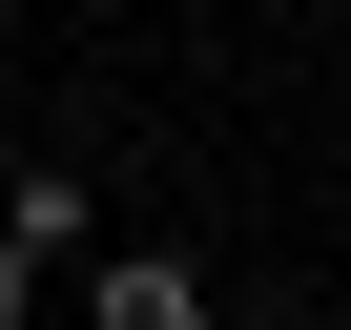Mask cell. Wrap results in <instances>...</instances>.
<instances>
[{"instance_id":"cell-3","label":"cell","mask_w":351,"mask_h":330,"mask_svg":"<svg viewBox=\"0 0 351 330\" xmlns=\"http://www.w3.org/2000/svg\"><path fill=\"white\" fill-rule=\"evenodd\" d=\"M21 309H42V268H21V248H0V330H21Z\"/></svg>"},{"instance_id":"cell-4","label":"cell","mask_w":351,"mask_h":330,"mask_svg":"<svg viewBox=\"0 0 351 330\" xmlns=\"http://www.w3.org/2000/svg\"><path fill=\"white\" fill-rule=\"evenodd\" d=\"M0 144H21V83H0Z\"/></svg>"},{"instance_id":"cell-1","label":"cell","mask_w":351,"mask_h":330,"mask_svg":"<svg viewBox=\"0 0 351 330\" xmlns=\"http://www.w3.org/2000/svg\"><path fill=\"white\" fill-rule=\"evenodd\" d=\"M83 309L104 330H207V268L186 248H83Z\"/></svg>"},{"instance_id":"cell-2","label":"cell","mask_w":351,"mask_h":330,"mask_svg":"<svg viewBox=\"0 0 351 330\" xmlns=\"http://www.w3.org/2000/svg\"><path fill=\"white\" fill-rule=\"evenodd\" d=\"M0 248H21V268L83 248V186H62V165H21V144H0Z\"/></svg>"}]
</instances>
